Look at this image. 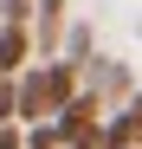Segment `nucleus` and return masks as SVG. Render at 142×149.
<instances>
[{"instance_id": "obj_1", "label": "nucleus", "mask_w": 142, "mask_h": 149, "mask_svg": "<svg viewBox=\"0 0 142 149\" xmlns=\"http://www.w3.org/2000/svg\"><path fill=\"white\" fill-rule=\"evenodd\" d=\"M32 71V26H0V78Z\"/></svg>"}, {"instance_id": "obj_2", "label": "nucleus", "mask_w": 142, "mask_h": 149, "mask_svg": "<svg viewBox=\"0 0 142 149\" xmlns=\"http://www.w3.org/2000/svg\"><path fill=\"white\" fill-rule=\"evenodd\" d=\"M32 39H39V52L58 58V45H65V0H39L32 7Z\"/></svg>"}, {"instance_id": "obj_3", "label": "nucleus", "mask_w": 142, "mask_h": 149, "mask_svg": "<svg viewBox=\"0 0 142 149\" xmlns=\"http://www.w3.org/2000/svg\"><path fill=\"white\" fill-rule=\"evenodd\" d=\"M103 130H110V149H123V143H129V149H142V91H129V104L116 110Z\"/></svg>"}, {"instance_id": "obj_4", "label": "nucleus", "mask_w": 142, "mask_h": 149, "mask_svg": "<svg viewBox=\"0 0 142 149\" xmlns=\"http://www.w3.org/2000/svg\"><path fill=\"white\" fill-rule=\"evenodd\" d=\"M58 130H65V143H71V136H84V130H103V104H97V91H84L78 104L58 117Z\"/></svg>"}, {"instance_id": "obj_5", "label": "nucleus", "mask_w": 142, "mask_h": 149, "mask_svg": "<svg viewBox=\"0 0 142 149\" xmlns=\"http://www.w3.org/2000/svg\"><path fill=\"white\" fill-rule=\"evenodd\" d=\"M58 58L84 65V58H90V26H71V33H65V52H58Z\"/></svg>"}, {"instance_id": "obj_6", "label": "nucleus", "mask_w": 142, "mask_h": 149, "mask_svg": "<svg viewBox=\"0 0 142 149\" xmlns=\"http://www.w3.org/2000/svg\"><path fill=\"white\" fill-rule=\"evenodd\" d=\"M26 149H65V130H58V123H32V130H26Z\"/></svg>"}, {"instance_id": "obj_7", "label": "nucleus", "mask_w": 142, "mask_h": 149, "mask_svg": "<svg viewBox=\"0 0 142 149\" xmlns=\"http://www.w3.org/2000/svg\"><path fill=\"white\" fill-rule=\"evenodd\" d=\"M0 123H19V78H0Z\"/></svg>"}, {"instance_id": "obj_8", "label": "nucleus", "mask_w": 142, "mask_h": 149, "mask_svg": "<svg viewBox=\"0 0 142 149\" xmlns=\"http://www.w3.org/2000/svg\"><path fill=\"white\" fill-rule=\"evenodd\" d=\"M32 7L39 0H7V19H0V26H32Z\"/></svg>"}, {"instance_id": "obj_9", "label": "nucleus", "mask_w": 142, "mask_h": 149, "mask_svg": "<svg viewBox=\"0 0 142 149\" xmlns=\"http://www.w3.org/2000/svg\"><path fill=\"white\" fill-rule=\"evenodd\" d=\"M0 149H26V136H19L13 123H0Z\"/></svg>"}, {"instance_id": "obj_10", "label": "nucleus", "mask_w": 142, "mask_h": 149, "mask_svg": "<svg viewBox=\"0 0 142 149\" xmlns=\"http://www.w3.org/2000/svg\"><path fill=\"white\" fill-rule=\"evenodd\" d=\"M0 19H7V0H0Z\"/></svg>"}, {"instance_id": "obj_11", "label": "nucleus", "mask_w": 142, "mask_h": 149, "mask_svg": "<svg viewBox=\"0 0 142 149\" xmlns=\"http://www.w3.org/2000/svg\"><path fill=\"white\" fill-rule=\"evenodd\" d=\"M123 149H129V143H123Z\"/></svg>"}]
</instances>
